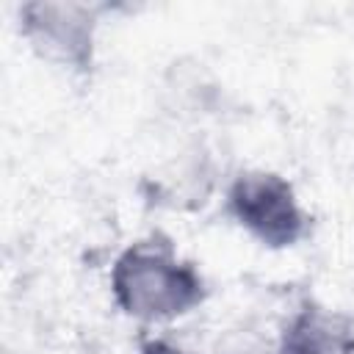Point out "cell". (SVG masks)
<instances>
[{
    "label": "cell",
    "instance_id": "1",
    "mask_svg": "<svg viewBox=\"0 0 354 354\" xmlns=\"http://www.w3.org/2000/svg\"><path fill=\"white\" fill-rule=\"evenodd\" d=\"M111 299L138 324H171L207 299V282L174 243L155 232L122 249L111 266Z\"/></svg>",
    "mask_w": 354,
    "mask_h": 354
},
{
    "label": "cell",
    "instance_id": "2",
    "mask_svg": "<svg viewBox=\"0 0 354 354\" xmlns=\"http://www.w3.org/2000/svg\"><path fill=\"white\" fill-rule=\"evenodd\" d=\"M227 216L266 249H293L310 235V213L293 183L271 169H243L224 194Z\"/></svg>",
    "mask_w": 354,
    "mask_h": 354
},
{
    "label": "cell",
    "instance_id": "3",
    "mask_svg": "<svg viewBox=\"0 0 354 354\" xmlns=\"http://www.w3.org/2000/svg\"><path fill=\"white\" fill-rule=\"evenodd\" d=\"M108 6L77 3V0H28L19 6V33L50 66L69 75L86 77L97 61V30L100 17Z\"/></svg>",
    "mask_w": 354,
    "mask_h": 354
},
{
    "label": "cell",
    "instance_id": "4",
    "mask_svg": "<svg viewBox=\"0 0 354 354\" xmlns=\"http://www.w3.org/2000/svg\"><path fill=\"white\" fill-rule=\"evenodd\" d=\"M277 354H354V318L307 299L285 321Z\"/></svg>",
    "mask_w": 354,
    "mask_h": 354
},
{
    "label": "cell",
    "instance_id": "5",
    "mask_svg": "<svg viewBox=\"0 0 354 354\" xmlns=\"http://www.w3.org/2000/svg\"><path fill=\"white\" fill-rule=\"evenodd\" d=\"M141 354H185V351L174 348V346L166 343V340L152 337V340H141Z\"/></svg>",
    "mask_w": 354,
    "mask_h": 354
}]
</instances>
